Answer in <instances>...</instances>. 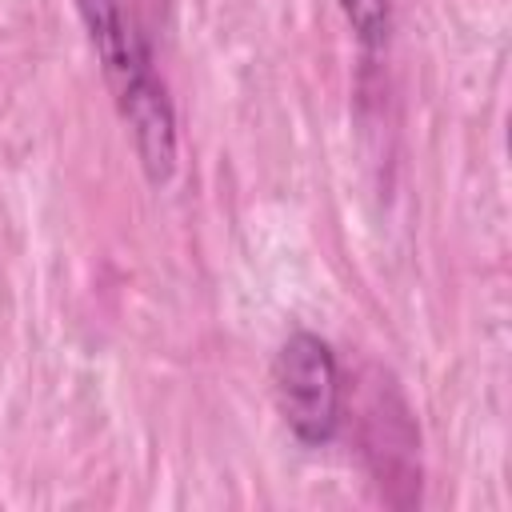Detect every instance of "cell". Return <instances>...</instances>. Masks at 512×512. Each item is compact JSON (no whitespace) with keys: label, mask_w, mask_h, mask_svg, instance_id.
<instances>
[{"label":"cell","mask_w":512,"mask_h":512,"mask_svg":"<svg viewBox=\"0 0 512 512\" xmlns=\"http://www.w3.org/2000/svg\"><path fill=\"white\" fill-rule=\"evenodd\" d=\"M76 12L84 20L88 44L100 60V72L112 88L116 112L132 136L148 184L156 188L168 184L180 160V132H176V108L168 100L164 80L152 68V52L144 36L136 32L120 0H76Z\"/></svg>","instance_id":"6da1fadb"},{"label":"cell","mask_w":512,"mask_h":512,"mask_svg":"<svg viewBox=\"0 0 512 512\" xmlns=\"http://www.w3.org/2000/svg\"><path fill=\"white\" fill-rule=\"evenodd\" d=\"M272 396L284 428L304 444L320 448L340 428V364L324 336L296 328L272 356Z\"/></svg>","instance_id":"7a4b0ae2"},{"label":"cell","mask_w":512,"mask_h":512,"mask_svg":"<svg viewBox=\"0 0 512 512\" xmlns=\"http://www.w3.org/2000/svg\"><path fill=\"white\" fill-rule=\"evenodd\" d=\"M344 12V24L352 28L356 44L364 52H380L392 32V0H336Z\"/></svg>","instance_id":"3957f363"}]
</instances>
